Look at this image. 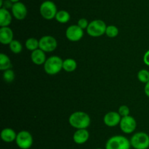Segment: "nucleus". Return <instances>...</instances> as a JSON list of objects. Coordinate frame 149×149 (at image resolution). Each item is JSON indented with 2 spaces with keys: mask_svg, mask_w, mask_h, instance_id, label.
<instances>
[{
  "mask_svg": "<svg viewBox=\"0 0 149 149\" xmlns=\"http://www.w3.org/2000/svg\"><path fill=\"white\" fill-rule=\"evenodd\" d=\"M70 125L77 129H87L90 125L91 119L87 113L81 111L74 112L68 118Z\"/></svg>",
  "mask_w": 149,
  "mask_h": 149,
  "instance_id": "obj_1",
  "label": "nucleus"
},
{
  "mask_svg": "<svg viewBox=\"0 0 149 149\" xmlns=\"http://www.w3.org/2000/svg\"><path fill=\"white\" fill-rule=\"evenodd\" d=\"M63 61L61 57L58 56H52L47 58L44 64V70L47 74L54 75L63 70Z\"/></svg>",
  "mask_w": 149,
  "mask_h": 149,
  "instance_id": "obj_2",
  "label": "nucleus"
},
{
  "mask_svg": "<svg viewBox=\"0 0 149 149\" xmlns=\"http://www.w3.org/2000/svg\"><path fill=\"white\" fill-rule=\"evenodd\" d=\"M130 140L122 135L110 137L106 143V149H130Z\"/></svg>",
  "mask_w": 149,
  "mask_h": 149,
  "instance_id": "obj_3",
  "label": "nucleus"
},
{
  "mask_svg": "<svg viewBox=\"0 0 149 149\" xmlns=\"http://www.w3.org/2000/svg\"><path fill=\"white\" fill-rule=\"evenodd\" d=\"M107 26L103 20H94L90 22L87 28V32L90 36L93 37H98L106 34Z\"/></svg>",
  "mask_w": 149,
  "mask_h": 149,
  "instance_id": "obj_4",
  "label": "nucleus"
},
{
  "mask_svg": "<svg viewBox=\"0 0 149 149\" xmlns=\"http://www.w3.org/2000/svg\"><path fill=\"white\" fill-rule=\"evenodd\" d=\"M130 144L135 149H148L149 148V135L143 131L135 133L131 137Z\"/></svg>",
  "mask_w": 149,
  "mask_h": 149,
  "instance_id": "obj_5",
  "label": "nucleus"
},
{
  "mask_svg": "<svg viewBox=\"0 0 149 149\" xmlns=\"http://www.w3.org/2000/svg\"><path fill=\"white\" fill-rule=\"evenodd\" d=\"M39 13L46 20H52L55 18L58 10L55 3L49 0L43 1L39 7Z\"/></svg>",
  "mask_w": 149,
  "mask_h": 149,
  "instance_id": "obj_6",
  "label": "nucleus"
},
{
  "mask_svg": "<svg viewBox=\"0 0 149 149\" xmlns=\"http://www.w3.org/2000/svg\"><path fill=\"white\" fill-rule=\"evenodd\" d=\"M15 143L20 149H29L33 145V137L29 131L23 130L17 134Z\"/></svg>",
  "mask_w": 149,
  "mask_h": 149,
  "instance_id": "obj_7",
  "label": "nucleus"
},
{
  "mask_svg": "<svg viewBox=\"0 0 149 149\" xmlns=\"http://www.w3.org/2000/svg\"><path fill=\"white\" fill-rule=\"evenodd\" d=\"M58 46V42L55 37L49 35L44 36L39 39V47L45 53H50L55 51Z\"/></svg>",
  "mask_w": 149,
  "mask_h": 149,
  "instance_id": "obj_8",
  "label": "nucleus"
},
{
  "mask_svg": "<svg viewBox=\"0 0 149 149\" xmlns=\"http://www.w3.org/2000/svg\"><path fill=\"white\" fill-rule=\"evenodd\" d=\"M120 129L125 134H131L135 130L137 127V123L135 118L131 115L122 117L119 123Z\"/></svg>",
  "mask_w": 149,
  "mask_h": 149,
  "instance_id": "obj_9",
  "label": "nucleus"
},
{
  "mask_svg": "<svg viewBox=\"0 0 149 149\" xmlns=\"http://www.w3.org/2000/svg\"><path fill=\"white\" fill-rule=\"evenodd\" d=\"M65 36L69 41L77 42L81 39L84 36V31L78 25H71L67 28Z\"/></svg>",
  "mask_w": 149,
  "mask_h": 149,
  "instance_id": "obj_10",
  "label": "nucleus"
},
{
  "mask_svg": "<svg viewBox=\"0 0 149 149\" xmlns=\"http://www.w3.org/2000/svg\"><path fill=\"white\" fill-rule=\"evenodd\" d=\"M12 14L17 20H23L27 15V8L23 3L18 1L14 3L12 7Z\"/></svg>",
  "mask_w": 149,
  "mask_h": 149,
  "instance_id": "obj_11",
  "label": "nucleus"
},
{
  "mask_svg": "<svg viewBox=\"0 0 149 149\" xmlns=\"http://www.w3.org/2000/svg\"><path fill=\"white\" fill-rule=\"evenodd\" d=\"M122 116L119 115V112L111 111L105 115L103 118V122L107 127H114L119 124Z\"/></svg>",
  "mask_w": 149,
  "mask_h": 149,
  "instance_id": "obj_12",
  "label": "nucleus"
},
{
  "mask_svg": "<svg viewBox=\"0 0 149 149\" xmlns=\"http://www.w3.org/2000/svg\"><path fill=\"white\" fill-rule=\"evenodd\" d=\"M89 137H90V134L87 129H77L74 132L73 135V140L77 144L82 145L87 142Z\"/></svg>",
  "mask_w": 149,
  "mask_h": 149,
  "instance_id": "obj_13",
  "label": "nucleus"
},
{
  "mask_svg": "<svg viewBox=\"0 0 149 149\" xmlns=\"http://www.w3.org/2000/svg\"><path fill=\"white\" fill-rule=\"evenodd\" d=\"M13 40V32L9 26L0 29V42L3 45H10Z\"/></svg>",
  "mask_w": 149,
  "mask_h": 149,
  "instance_id": "obj_14",
  "label": "nucleus"
},
{
  "mask_svg": "<svg viewBox=\"0 0 149 149\" xmlns=\"http://www.w3.org/2000/svg\"><path fill=\"white\" fill-rule=\"evenodd\" d=\"M31 58L32 62L36 65L45 64L47 60L45 52L41 50L40 48H38L35 51H32L31 54Z\"/></svg>",
  "mask_w": 149,
  "mask_h": 149,
  "instance_id": "obj_15",
  "label": "nucleus"
},
{
  "mask_svg": "<svg viewBox=\"0 0 149 149\" xmlns=\"http://www.w3.org/2000/svg\"><path fill=\"white\" fill-rule=\"evenodd\" d=\"M12 22V15L7 9L1 7L0 9V26H8Z\"/></svg>",
  "mask_w": 149,
  "mask_h": 149,
  "instance_id": "obj_16",
  "label": "nucleus"
},
{
  "mask_svg": "<svg viewBox=\"0 0 149 149\" xmlns=\"http://www.w3.org/2000/svg\"><path fill=\"white\" fill-rule=\"evenodd\" d=\"M17 134L11 128H4L1 132V138L5 143H12L15 141Z\"/></svg>",
  "mask_w": 149,
  "mask_h": 149,
  "instance_id": "obj_17",
  "label": "nucleus"
},
{
  "mask_svg": "<svg viewBox=\"0 0 149 149\" xmlns=\"http://www.w3.org/2000/svg\"><path fill=\"white\" fill-rule=\"evenodd\" d=\"M12 62L10 58L6 54H0V70L1 71L10 70L12 68Z\"/></svg>",
  "mask_w": 149,
  "mask_h": 149,
  "instance_id": "obj_18",
  "label": "nucleus"
},
{
  "mask_svg": "<svg viewBox=\"0 0 149 149\" xmlns=\"http://www.w3.org/2000/svg\"><path fill=\"white\" fill-rule=\"evenodd\" d=\"M55 20L61 23H68L71 18L69 13L66 10H59L57 13L55 15Z\"/></svg>",
  "mask_w": 149,
  "mask_h": 149,
  "instance_id": "obj_19",
  "label": "nucleus"
},
{
  "mask_svg": "<svg viewBox=\"0 0 149 149\" xmlns=\"http://www.w3.org/2000/svg\"><path fill=\"white\" fill-rule=\"evenodd\" d=\"M77 67V63L73 58H66L63 61V69L68 72H71L76 70Z\"/></svg>",
  "mask_w": 149,
  "mask_h": 149,
  "instance_id": "obj_20",
  "label": "nucleus"
},
{
  "mask_svg": "<svg viewBox=\"0 0 149 149\" xmlns=\"http://www.w3.org/2000/svg\"><path fill=\"white\" fill-rule=\"evenodd\" d=\"M26 48H27L29 51H33L35 50L38 49L39 47V40H38L37 39L34 37H31L27 39V40L26 41Z\"/></svg>",
  "mask_w": 149,
  "mask_h": 149,
  "instance_id": "obj_21",
  "label": "nucleus"
},
{
  "mask_svg": "<svg viewBox=\"0 0 149 149\" xmlns=\"http://www.w3.org/2000/svg\"><path fill=\"white\" fill-rule=\"evenodd\" d=\"M9 47H10V51L15 54L20 53L22 51V50H23L22 44L20 43L19 41L15 40V39H13V40L10 42V45H9Z\"/></svg>",
  "mask_w": 149,
  "mask_h": 149,
  "instance_id": "obj_22",
  "label": "nucleus"
},
{
  "mask_svg": "<svg viewBox=\"0 0 149 149\" xmlns=\"http://www.w3.org/2000/svg\"><path fill=\"white\" fill-rule=\"evenodd\" d=\"M106 34L109 37H116L119 34V29H118V28L116 26H113V25L108 26L106 30Z\"/></svg>",
  "mask_w": 149,
  "mask_h": 149,
  "instance_id": "obj_23",
  "label": "nucleus"
},
{
  "mask_svg": "<svg viewBox=\"0 0 149 149\" xmlns=\"http://www.w3.org/2000/svg\"><path fill=\"white\" fill-rule=\"evenodd\" d=\"M138 79L143 83H147L149 81V71L147 70H141L138 73Z\"/></svg>",
  "mask_w": 149,
  "mask_h": 149,
  "instance_id": "obj_24",
  "label": "nucleus"
},
{
  "mask_svg": "<svg viewBox=\"0 0 149 149\" xmlns=\"http://www.w3.org/2000/svg\"><path fill=\"white\" fill-rule=\"evenodd\" d=\"M3 78L4 80L7 83H11L15 79V73L11 69L4 71L3 73Z\"/></svg>",
  "mask_w": 149,
  "mask_h": 149,
  "instance_id": "obj_25",
  "label": "nucleus"
},
{
  "mask_svg": "<svg viewBox=\"0 0 149 149\" xmlns=\"http://www.w3.org/2000/svg\"><path fill=\"white\" fill-rule=\"evenodd\" d=\"M118 112L122 117L127 116L130 115V108L127 105H122V106L119 107Z\"/></svg>",
  "mask_w": 149,
  "mask_h": 149,
  "instance_id": "obj_26",
  "label": "nucleus"
},
{
  "mask_svg": "<svg viewBox=\"0 0 149 149\" xmlns=\"http://www.w3.org/2000/svg\"><path fill=\"white\" fill-rule=\"evenodd\" d=\"M89 23H89L88 20H87L86 18H80L79 20H78V23H77V25H78L80 28H81V29L84 30V29H87Z\"/></svg>",
  "mask_w": 149,
  "mask_h": 149,
  "instance_id": "obj_27",
  "label": "nucleus"
},
{
  "mask_svg": "<svg viewBox=\"0 0 149 149\" xmlns=\"http://www.w3.org/2000/svg\"><path fill=\"white\" fill-rule=\"evenodd\" d=\"M143 62L146 65L149 67V50L145 53L143 56Z\"/></svg>",
  "mask_w": 149,
  "mask_h": 149,
  "instance_id": "obj_28",
  "label": "nucleus"
},
{
  "mask_svg": "<svg viewBox=\"0 0 149 149\" xmlns=\"http://www.w3.org/2000/svg\"><path fill=\"white\" fill-rule=\"evenodd\" d=\"M144 91H145V93L148 97H149V81L147 83H146L145 88H144Z\"/></svg>",
  "mask_w": 149,
  "mask_h": 149,
  "instance_id": "obj_29",
  "label": "nucleus"
},
{
  "mask_svg": "<svg viewBox=\"0 0 149 149\" xmlns=\"http://www.w3.org/2000/svg\"><path fill=\"white\" fill-rule=\"evenodd\" d=\"M10 1H11L12 3H13V4H14V3H16V2H18V1H20V0H10Z\"/></svg>",
  "mask_w": 149,
  "mask_h": 149,
  "instance_id": "obj_30",
  "label": "nucleus"
},
{
  "mask_svg": "<svg viewBox=\"0 0 149 149\" xmlns=\"http://www.w3.org/2000/svg\"><path fill=\"white\" fill-rule=\"evenodd\" d=\"M95 149H103V148H95Z\"/></svg>",
  "mask_w": 149,
  "mask_h": 149,
  "instance_id": "obj_31",
  "label": "nucleus"
}]
</instances>
